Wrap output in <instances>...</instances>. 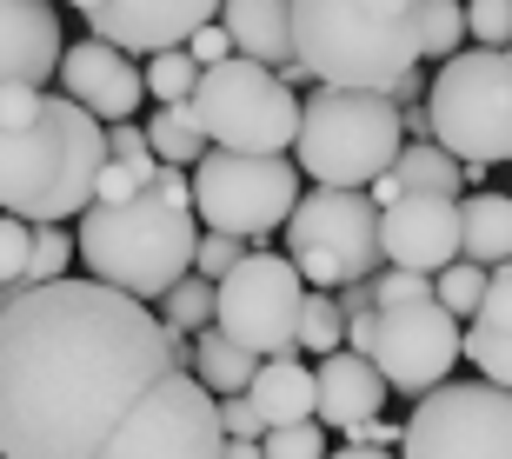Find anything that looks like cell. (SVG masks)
<instances>
[{
  "label": "cell",
  "instance_id": "36",
  "mask_svg": "<svg viewBox=\"0 0 512 459\" xmlns=\"http://www.w3.org/2000/svg\"><path fill=\"white\" fill-rule=\"evenodd\" d=\"M247 240H240V233H200V260H193V273H207V280H227L233 267H240V260H247Z\"/></svg>",
  "mask_w": 512,
  "mask_h": 459
},
{
  "label": "cell",
  "instance_id": "4",
  "mask_svg": "<svg viewBox=\"0 0 512 459\" xmlns=\"http://www.w3.org/2000/svg\"><path fill=\"white\" fill-rule=\"evenodd\" d=\"M80 260H87V280H107V287L133 293V300H167L180 280L200 260V213L167 200L160 187H147L140 200H94L80 213Z\"/></svg>",
  "mask_w": 512,
  "mask_h": 459
},
{
  "label": "cell",
  "instance_id": "20",
  "mask_svg": "<svg viewBox=\"0 0 512 459\" xmlns=\"http://www.w3.org/2000/svg\"><path fill=\"white\" fill-rule=\"evenodd\" d=\"M293 7L300 0H227V34L233 47L247 60H260V67H293L300 60V47H293Z\"/></svg>",
  "mask_w": 512,
  "mask_h": 459
},
{
  "label": "cell",
  "instance_id": "17",
  "mask_svg": "<svg viewBox=\"0 0 512 459\" xmlns=\"http://www.w3.org/2000/svg\"><path fill=\"white\" fill-rule=\"evenodd\" d=\"M67 60V27L54 0H0V80L7 87H47Z\"/></svg>",
  "mask_w": 512,
  "mask_h": 459
},
{
  "label": "cell",
  "instance_id": "31",
  "mask_svg": "<svg viewBox=\"0 0 512 459\" xmlns=\"http://www.w3.org/2000/svg\"><path fill=\"white\" fill-rule=\"evenodd\" d=\"M27 267H34V220L7 213V220H0V293H7V300L27 293Z\"/></svg>",
  "mask_w": 512,
  "mask_h": 459
},
{
  "label": "cell",
  "instance_id": "16",
  "mask_svg": "<svg viewBox=\"0 0 512 459\" xmlns=\"http://www.w3.org/2000/svg\"><path fill=\"white\" fill-rule=\"evenodd\" d=\"M60 94L80 100L94 120L120 127V120L140 114V100H147V74L133 67V54H127V47H114V40H74L67 60H60Z\"/></svg>",
  "mask_w": 512,
  "mask_h": 459
},
{
  "label": "cell",
  "instance_id": "7",
  "mask_svg": "<svg viewBox=\"0 0 512 459\" xmlns=\"http://www.w3.org/2000/svg\"><path fill=\"white\" fill-rule=\"evenodd\" d=\"M193 114H200L213 147L286 153V147H300L306 100L280 80V67H260V60L240 54V60H227V67H207V74H200Z\"/></svg>",
  "mask_w": 512,
  "mask_h": 459
},
{
  "label": "cell",
  "instance_id": "25",
  "mask_svg": "<svg viewBox=\"0 0 512 459\" xmlns=\"http://www.w3.org/2000/svg\"><path fill=\"white\" fill-rule=\"evenodd\" d=\"M160 320L180 326V333H207L213 320H220V280H207V273H187L180 287L160 300Z\"/></svg>",
  "mask_w": 512,
  "mask_h": 459
},
{
  "label": "cell",
  "instance_id": "6",
  "mask_svg": "<svg viewBox=\"0 0 512 459\" xmlns=\"http://www.w3.org/2000/svg\"><path fill=\"white\" fill-rule=\"evenodd\" d=\"M300 160L286 153H233L213 147L193 167V213L213 233H240V240H266V233L293 227L300 213Z\"/></svg>",
  "mask_w": 512,
  "mask_h": 459
},
{
  "label": "cell",
  "instance_id": "8",
  "mask_svg": "<svg viewBox=\"0 0 512 459\" xmlns=\"http://www.w3.org/2000/svg\"><path fill=\"white\" fill-rule=\"evenodd\" d=\"M286 253L306 273V287L340 293L353 280H373L386 260V233H380V200L353 187H313L286 227Z\"/></svg>",
  "mask_w": 512,
  "mask_h": 459
},
{
  "label": "cell",
  "instance_id": "15",
  "mask_svg": "<svg viewBox=\"0 0 512 459\" xmlns=\"http://www.w3.org/2000/svg\"><path fill=\"white\" fill-rule=\"evenodd\" d=\"M227 14V0H107L87 27L94 40H114L127 54H167V47H187L200 27Z\"/></svg>",
  "mask_w": 512,
  "mask_h": 459
},
{
  "label": "cell",
  "instance_id": "35",
  "mask_svg": "<svg viewBox=\"0 0 512 459\" xmlns=\"http://www.w3.org/2000/svg\"><path fill=\"white\" fill-rule=\"evenodd\" d=\"M373 300H380V306H406V300H439V293H433V273L380 267V273H373Z\"/></svg>",
  "mask_w": 512,
  "mask_h": 459
},
{
  "label": "cell",
  "instance_id": "27",
  "mask_svg": "<svg viewBox=\"0 0 512 459\" xmlns=\"http://www.w3.org/2000/svg\"><path fill=\"white\" fill-rule=\"evenodd\" d=\"M200 60L187 54V47H167V54H153L147 60V94H153V107H187L193 94H200Z\"/></svg>",
  "mask_w": 512,
  "mask_h": 459
},
{
  "label": "cell",
  "instance_id": "40",
  "mask_svg": "<svg viewBox=\"0 0 512 459\" xmlns=\"http://www.w3.org/2000/svg\"><path fill=\"white\" fill-rule=\"evenodd\" d=\"M479 320H486V326H512V267H493V280H486V306H479Z\"/></svg>",
  "mask_w": 512,
  "mask_h": 459
},
{
  "label": "cell",
  "instance_id": "43",
  "mask_svg": "<svg viewBox=\"0 0 512 459\" xmlns=\"http://www.w3.org/2000/svg\"><path fill=\"white\" fill-rule=\"evenodd\" d=\"M227 459H266V440H227Z\"/></svg>",
  "mask_w": 512,
  "mask_h": 459
},
{
  "label": "cell",
  "instance_id": "19",
  "mask_svg": "<svg viewBox=\"0 0 512 459\" xmlns=\"http://www.w3.org/2000/svg\"><path fill=\"white\" fill-rule=\"evenodd\" d=\"M247 400L266 413V433L273 426H300V420H320V373L300 360V353H280V360H260Z\"/></svg>",
  "mask_w": 512,
  "mask_h": 459
},
{
  "label": "cell",
  "instance_id": "28",
  "mask_svg": "<svg viewBox=\"0 0 512 459\" xmlns=\"http://www.w3.org/2000/svg\"><path fill=\"white\" fill-rule=\"evenodd\" d=\"M346 306L340 293H306V313H300V353H346Z\"/></svg>",
  "mask_w": 512,
  "mask_h": 459
},
{
  "label": "cell",
  "instance_id": "1",
  "mask_svg": "<svg viewBox=\"0 0 512 459\" xmlns=\"http://www.w3.org/2000/svg\"><path fill=\"white\" fill-rule=\"evenodd\" d=\"M167 373V320L107 280L0 300V459H100Z\"/></svg>",
  "mask_w": 512,
  "mask_h": 459
},
{
  "label": "cell",
  "instance_id": "10",
  "mask_svg": "<svg viewBox=\"0 0 512 459\" xmlns=\"http://www.w3.org/2000/svg\"><path fill=\"white\" fill-rule=\"evenodd\" d=\"M346 346L386 373L393 393L426 400L433 386L453 380V366L466 360V326L439 300H406V306H373L346 326Z\"/></svg>",
  "mask_w": 512,
  "mask_h": 459
},
{
  "label": "cell",
  "instance_id": "37",
  "mask_svg": "<svg viewBox=\"0 0 512 459\" xmlns=\"http://www.w3.org/2000/svg\"><path fill=\"white\" fill-rule=\"evenodd\" d=\"M187 54L200 60V67H227V60H240V47H233L227 20H213V27H200V34L187 40Z\"/></svg>",
  "mask_w": 512,
  "mask_h": 459
},
{
  "label": "cell",
  "instance_id": "26",
  "mask_svg": "<svg viewBox=\"0 0 512 459\" xmlns=\"http://www.w3.org/2000/svg\"><path fill=\"white\" fill-rule=\"evenodd\" d=\"M466 40H473V27H466V0H426V20H419V54L446 67V60L466 54Z\"/></svg>",
  "mask_w": 512,
  "mask_h": 459
},
{
  "label": "cell",
  "instance_id": "29",
  "mask_svg": "<svg viewBox=\"0 0 512 459\" xmlns=\"http://www.w3.org/2000/svg\"><path fill=\"white\" fill-rule=\"evenodd\" d=\"M486 280H493V267H479V260H453V267L433 280L439 306L453 313V320H479V306H486Z\"/></svg>",
  "mask_w": 512,
  "mask_h": 459
},
{
  "label": "cell",
  "instance_id": "11",
  "mask_svg": "<svg viewBox=\"0 0 512 459\" xmlns=\"http://www.w3.org/2000/svg\"><path fill=\"white\" fill-rule=\"evenodd\" d=\"M399 459H512V393L493 380H446L406 413Z\"/></svg>",
  "mask_w": 512,
  "mask_h": 459
},
{
  "label": "cell",
  "instance_id": "2",
  "mask_svg": "<svg viewBox=\"0 0 512 459\" xmlns=\"http://www.w3.org/2000/svg\"><path fill=\"white\" fill-rule=\"evenodd\" d=\"M107 127L80 100L47 87H0V207L60 227L100 200L107 173Z\"/></svg>",
  "mask_w": 512,
  "mask_h": 459
},
{
  "label": "cell",
  "instance_id": "23",
  "mask_svg": "<svg viewBox=\"0 0 512 459\" xmlns=\"http://www.w3.org/2000/svg\"><path fill=\"white\" fill-rule=\"evenodd\" d=\"M253 373H260V353H247V346L233 340V333H220V326L193 333V380H207L213 393H220V400L247 393Z\"/></svg>",
  "mask_w": 512,
  "mask_h": 459
},
{
  "label": "cell",
  "instance_id": "24",
  "mask_svg": "<svg viewBox=\"0 0 512 459\" xmlns=\"http://www.w3.org/2000/svg\"><path fill=\"white\" fill-rule=\"evenodd\" d=\"M147 140H153V153H160L167 167H200V160L213 153L207 127H200V114H193V100L187 107H153Z\"/></svg>",
  "mask_w": 512,
  "mask_h": 459
},
{
  "label": "cell",
  "instance_id": "18",
  "mask_svg": "<svg viewBox=\"0 0 512 459\" xmlns=\"http://www.w3.org/2000/svg\"><path fill=\"white\" fill-rule=\"evenodd\" d=\"M386 373L366 353H326L320 360V420L326 426H340V433H360L366 420H380L386 413Z\"/></svg>",
  "mask_w": 512,
  "mask_h": 459
},
{
  "label": "cell",
  "instance_id": "3",
  "mask_svg": "<svg viewBox=\"0 0 512 459\" xmlns=\"http://www.w3.org/2000/svg\"><path fill=\"white\" fill-rule=\"evenodd\" d=\"M419 20H426V0H300L293 47L320 87L393 94V80L426 60Z\"/></svg>",
  "mask_w": 512,
  "mask_h": 459
},
{
  "label": "cell",
  "instance_id": "13",
  "mask_svg": "<svg viewBox=\"0 0 512 459\" xmlns=\"http://www.w3.org/2000/svg\"><path fill=\"white\" fill-rule=\"evenodd\" d=\"M100 459H227L220 393L193 373H167L133 406V420L114 433V446Z\"/></svg>",
  "mask_w": 512,
  "mask_h": 459
},
{
  "label": "cell",
  "instance_id": "42",
  "mask_svg": "<svg viewBox=\"0 0 512 459\" xmlns=\"http://www.w3.org/2000/svg\"><path fill=\"white\" fill-rule=\"evenodd\" d=\"M340 306H346V320H360V313H373V280H353V287H340Z\"/></svg>",
  "mask_w": 512,
  "mask_h": 459
},
{
  "label": "cell",
  "instance_id": "9",
  "mask_svg": "<svg viewBox=\"0 0 512 459\" xmlns=\"http://www.w3.org/2000/svg\"><path fill=\"white\" fill-rule=\"evenodd\" d=\"M433 140L453 147L473 167L512 160V54L499 47H466L446 60L433 80Z\"/></svg>",
  "mask_w": 512,
  "mask_h": 459
},
{
  "label": "cell",
  "instance_id": "45",
  "mask_svg": "<svg viewBox=\"0 0 512 459\" xmlns=\"http://www.w3.org/2000/svg\"><path fill=\"white\" fill-rule=\"evenodd\" d=\"M67 7H74V14H87V20H94L100 7H107V0H67Z\"/></svg>",
  "mask_w": 512,
  "mask_h": 459
},
{
  "label": "cell",
  "instance_id": "14",
  "mask_svg": "<svg viewBox=\"0 0 512 459\" xmlns=\"http://www.w3.org/2000/svg\"><path fill=\"white\" fill-rule=\"evenodd\" d=\"M380 233H386V267H413L439 280L453 260H466V213H459V200L406 193L399 207H380Z\"/></svg>",
  "mask_w": 512,
  "mask_h": 459
},
{
  "label": "cell",
  "instance_id": "22",
  "mask_svg": "<svg viewBox=\"0 0 512 459\" xmlns=\"http://www.w3.org/2000/svg\"><path fill=\"white\" fill-rule=\"evenodd\" d=\"M466 260L479 267H512V193H466Z\"/></svg>",
  "mask_w": 512,
  "mask_h": 459
},
{
  "label": "cell",
  "instance_id": "38",
  "mask_svg": "<svg viewBox=\"0 0 512 459\" xmlns=\"http://www.w3.org/2000/svg\"><path fill=\"white\" fill-rule=\"evenodd\" d=\"M220 420H227V440H266V413L247 400V393L220 400Z\"/></svg>",
  "mask_w": 512,
  "mask_h": 459
},
{
  "label": "cell",
  "instance_id": "44",
  "mask_svg": "<svg viewBox=\"0 0 512 459\" xmlns=\"http://www.w3.org/2000/svg\"><path fill=\"white\" fill-rule=\"evenodd\" d=\"M333 459H399V453H380V446H346V453H333Z\"/></svg>",
  "mask_w": 512,
  "mask_h": 459
},
{
  "label": "cell",
  "instance_id": "30",
  "mask_svg": "<svg viewBox=\"0 0 512 459\" xmlns=\"http://www.w3.org/2000/svg\"><path fill=\"white\" fill-rule=\"evenodd\" d=\"M466 360L479 366V380H493V386L512 393V326L466 320Z\"/></svg>",
  "mask_w": 512,
  "mask_h": 459
},
{
  "label": "cell",
  "instance_id": "41",
  "mask_svg": "<svg viewBox=\"0 0 512 459\" xmlns=\"http://www.w3.org/2000/svg\"><path fill=\"white\" fill-rule=\"evenodd\" d=\"M393 100H399V107H419V100H433V87H426V60H419L413 74H399V80H393Z\"/></svg>",
  "mask_w": 512,
  "mask_h": 459
},
{
  "label": "cell",
  "instance_id": "12",
  "mask_svg": "<svg viewBox=\"0 0 512 459\" xmlns=\"http://www.w3.org/2000/svg\"><path fill=\"white\" fill-rule=\"evenodd\" d=\"M306 273L293 267V253H266L253 247L240 267L220 280V333L260 353V360H280V353H300V313H306Z\"/></svg>",
  "mask_w": 512,
  "mask_h": 459
},
{
  "label": "cell",
  "instance_id": "34",
  "mask_svg": "<svg viewBox=\"0 0 512 459\" xmlns=\"http://www.w3.org/2000/svg\"><path fill=\"white\" fill-rule=\"evenodd\" d=\"M466 27H473L479 47L512 54V0H466Z\"/></svg>",
  "mask_w": 512,
  "mask_h": 459
},
{
  "label": "cell",
  "instance_id": "33",
  "mask_svg": "<svg viewBox=\"0 0 512 459\" xmlns=\"http://www.w3.org/2000/svg\"><path fill=\"white\" fill-rule=\"evenodd\" d=\"M266 459H333L326 453V420L273 426V433H266Z\"/></svg>",
  "mask_w": 512,
  "mask_h": 459
},
{
  "label": "cell",
  "instance_id": "32",
  "mask_svg": "<svg viewBox=\"0 0 512 459\" xmlns=\"http://www.w3.org/2000/svg\"><path fill=\"white\" fill-rule=\"evenodd\" d=\"M80 253V233H60V227H34V267H27V287H54L67 280V260Z\"/></svg>",
  "mask_w": 512,
  "mask_h": 459
},
{
  "label": "cell",
  "instance_id": "21",
  "mask_svg": "<svg viewBox=\"0 0 512 459\" xmlns=\"http://www.w3.org/2000/svg\"><path fill=\"white\" fill-rule=\"evenodd\" d=\"M393 173H399V187H406V193H433V200H459L466 187L486 180V167L459 160V153L439 147V140H406V153H399Z\"/></svg>",
  "mask_w": 512,
  "mask_h": 459
},
{
  "label": "cell",
  "instance_id": "39",
  "mask_svg": "<svg viewBox=\"0 0 512 459\" xmlns=\"http://www.w3.org/2000/svg\"><path fill=\"white\" fill-rule=\"evenodd\" d=\"M107 153L114 160H133V167H147V160H160L147 140V127H133V120H120V127H107Z\"/></svg>",
  "mask_w": 512,
  "mask_h": 459
},
{
  "label": "cell",
  "instance_id": "5",
  "mask_svg": "<svg viewBox=\"0 0 512 459\" xmlns=\"http://www.w3.org/2000/svg\"><path fill=\"white\" fill-rule=\"evenodd\" d=\"M406 153V114L393 94H360V87H313L300 120V173L313 187H373Z\"/></svg>",
  "mask_w": 512,
  "mask_h": 459
}]
</instances>
